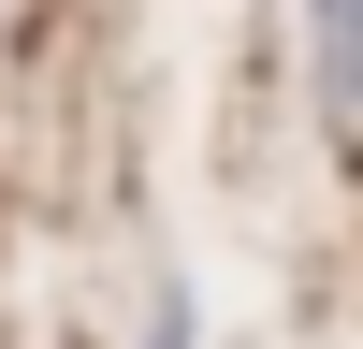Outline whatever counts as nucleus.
Masks as SVG:
<instances>
[{
  "mask_svg": "<svg viewBox=\"0 0 363 349\" xmlns=\"http://www.w3.org/2000/svg\"><path fill=\"white\" fill-rule=\"evenodd\" d=\"M306 29H320V73L349 58V0H306Z\"/></svg>",
  "mask_w": 363,
  "mask_h": 349,
  "instance_id": "nucleus-1",
  "label": "nucleus"
},
{
  "mask_svg": "<svg viewBox=\"0 0 363 349\" xmlns=\"http://www.w3.org/2000/svg\"><path fill=\"white\" fill-rule=\"evenodd\" d=\"M160 349H189V306H160Z\"/></svg>",
  "mask_w": 363,
  "mask_h": 349,
  "instance_id": "nucleus-2",
  "label": "nucleus"
}]
</instances>
